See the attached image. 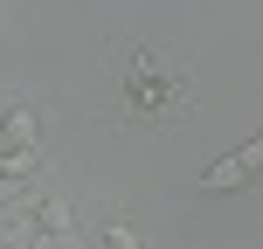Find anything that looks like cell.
<instances>
[{
    "label": "cell",
    "instance_id": "obj_1",
    "mask_svg": "<svg viewBox=\"0 0 263 249\" xmlns=\"http://www.w3.org/2000/svg\"><path fill=\"white\" fill-rule=\"evenodd\" d=\"M125 97H132V111L139 118H159V111H180V76H159V63H153V49H132V76H125Z\"/></svg>",
    "mask_w": 263,
    "mask_h": 249
},
{
    "label": "cell",
    "instance_id": "obj_2",
    "mask_svg": "<svg viewBox=\"0 0 263 249\" xmlns=\"http://www.w3.org/2000/svg\"><path fill=\"white\" fill-rule=\"evenodd\" d=\"M250 173H263V131H256L250 145H242V152L215 159V166L201 173V187H208V194H229V187H242V180H250Z\"/></svg>",
    "mask_w": 263,
    "mask_h": 249
},
{
    "label": "cell",
    "instance_id": "obj_3",
    "mask_svg": "<svg viewBox=\"0 0 263 249\" xmlns=\"http://www.w3.org/2000/svg\"><path fill=\"white\" fill-rule=\"evenodd\" d=\"M35 139H42V118H35L28 104L0 118V159H7V152H35Z\"/></svg>",
    "mask_w": 263,
    "mask_h": 249
},
{
    "label": "cell",
    "instance_id": "obj_4",
    "mask_svg": "<svg viewBox=\"0 0 263 249\" xmlns=\"http://www.w3.org/2000/svg\"><path fill=\"white\" fill-rule=\"evenodd\" d=\"M35 228H42V236H55V242H69V236H77V215H69V201L42 194V201H35Z\"/></svg>",
    "mask_w": 263,
    "mask_h": 249
},
{
    "label": "cell",
    "instance_id": "obj_5",
    "mask_svg": "<svg viewBox=\"0 0 263 249\" xmlns=\"http://www.w3.org/2000/svg\"><path fill=\"white\" fill-rule=\"evenodd\" d=\"M104 249H145V236H139L132 222H111V228H104Z\"/></svg>",
    "mask_w": 263,
    "mask_h": 249
}]
</instances>
